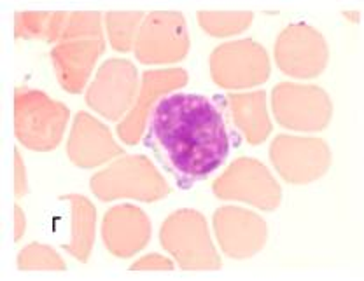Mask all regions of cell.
<instances>
[{"mask_svg": "<svg viewBox=\"0 0 364 281\" xmlns=\"http://www.w3.org/2000/svg\"><path fill=\"white\" fill-rule=\"evenodd\" d=\"M149 140L181 187L207 178L230 154L225 117L207 97L195 93H172L158 101Z\"/></svg>", "mask_w": 364, "mask_h": 281, "instance_id": "6da1fadb", "label": "cell"}, {"mask_svg": "<svg viewBox=\"0 0 364 281\" xmlns=\"http://www.w3.org/2000/svg\"><path fill=\"white\" fill-rule=\"evenodd\" d=\"M14 135L25 149L51 152L65 136L70 110L44 91L28 86L14 89Z\"/></svg>", "mask_w": 364, "mask_h": 281, "instance_id": "7a4b0ae2", "label": "cell"}, {"mask_svg": "<svg viewBox=\"0 0 364 281\" xmlns=\"http://www.w3.org/2000/svg\"><path fill=\"white\" fill-rule=\"evenodd\" d=\"M90 189L105 203L116 199L154 203L172 192V187L154 162L142 154L116 159L112 165L91 177Z\"/></svg>", "mask_w": 364, "mask_h": 281, "instance_id": "3957f363", "label": "cell"}, {"mask_svg": "<svg viewBox=\"0 0 364 281\" xmlns=\"http://www.w3.org/2000/svg\"><path fill=\"white\" fill-rule=\"evenodd\" d=\"M159 243L184 271H219L223 265L207 219L191 208L173 211L163 220Z\"/></svg>", "mask_w": 364, "mask_h": 281, "instance_id": "277c9868", "label": "cell"}, {"mask_svg": "<svg viewBox=\"0 0 364 281\" xmlns=\"http://www.w3.org/2000/svg\"><path fill=\"white\" fill-rule=\"evenodd\" d=\"M208 70L214 84L223 89H252L270 79L272 62L267 49L256 40H231L210 53Z\"/></svg>", "mask_w": 364, "mask_h": 281, "instance_id": "5b68a950", "label": "cell"}, {"mask_svg": "<svg viewBox=\"0 0 364 281\" xmlns=\"http://www.w3.org/2000/svg\"><path fill=\"white\" fill-rule=\"evenodd\" d=\"M191 39L188 21L179 11L146 14L135 39L134 55L142 65H172L188 56Z\"/></svg>", "mask_w": 364, "mask_h": 281, "instance_id": "8992f818", "label": "cell"}, {"mask_svg": "<svg viewBox=\"0 0 364 281\" xmlns=\"http://www.w3.org/2000/svg\"><path fill=\"white\" fill-rule=\"evenodd\" d=\"M272 114L282 128L293 131H322L333 117V101L316 84L280 82L272 89Z\"/></svg>", "mask_w": 364, "mask_h": 281, "instance_id": "52a82bcc", "label": "cell"}, {"mask_svg": "<svg viewBox=\"0 0 364 281\" xmlns=\"http://www.w3.org/2000/svg\"><path fill=\"white\" fill-rule=\"evenodd\" d=\"M218 199L240 201L263 211H273L282 203V189L270 170L252 158H238L212 184Z\"/></svg>", "mask_w": 364, "mask_h": 281, "instance_id": "ba28073f", "label": "cell"}, {"mask_svg": "<svg viewBox=\"0 0 364 281\" xmlns=\"http://www.w3.org/2000/svg\"><path fill=\"white\" fill-rule=\"evenodd\" d=\"M139 91L140 75L134 63L127 58H111L98 67L85 98L93 112L119 123L134 107Z\"/></svg>", "mask_w": 364, "mask_h": 281, "instance_id": "9c48e42d", "label": "cell"}, {"mask_svg": "<svg viewBox=\"0 0 364 281\" xmlns=\"http://www.w3.org/2000/svg\"><path fill=\"white\" fill-rule=\"evenodd\" d=\"M273 58L287 77L316 79L328 67L329 48L317 28L306 23H293L277 37Z\"/></svg>", "mask_w": 364, "mask_h": 281, "instance_id": "30bf717a", "label": "cell"}, {"mask_svg": "<svg viewBox=\"0 0 364 281\" xmlns=\"http://www.w3.org/2000/svg\"><path fill=\"white\" fill-rule=\"evenodd\" d=\"M270 161L287 184H312L328 173L331 150L321 138L277 135L270 145Z\"/></svg>", "mask_w": 364, "mask_h": 281, "instance_id": "8fae6325", "label": "cell"}, {"mask_svg": "<svg viewBox=\"0 0 364 281\" xmlns=\"http://www.w3.org/2000/svg\"><path fill=\"white\" fill-rule=\"evenodd\" d=\"M189 81L184 68H158L146 70L140 77V91L134 107L117 123L116 133L121 142L127 145H136L142 140L144 133L149 126L151 116L156 109V101L161 97L182 89Z\"/></svg>", "mask_w": 364, "mask_h": 281, "instance_id": "7c38bea8", "label": "cell"}, {"mask_svg": "<svg viewBox=\"0 0 364 281\" xmlns=\"http://www.w3.org/2000/svg\"><path fill=\"white\" fill-rule=\"evenodd\" d=\"M212 226L219 248L230 259H250L259 253L268 241L267 222L245 208H218Z\"/></svg>", "mask_w": 364, "mask_h": 281, "instance_id": "4fadbf2b", "label": "cell"}, {"mask_svg": "<svg viewBox=\"0 0 364 281\" xmlns=\"http://www.w3.org/2000/svg\"><path fill=\"white\" fill-rule=\"evenodd\" d=\"M124 154V149L114 140L109 126L90 112L75 114L67 140V158L77 168L91 170Z\"/></svg>", "mask_w": 364, "mask_h": 281, "instance_id": "5bb4252c", "label": "cell"}, {"mask_svg": "<svg viewBox=\"0 0 364 281\" xmlns=\"http://www.w3.org/2000/svg\"><path fill=\"white\" fill-rule=\"evenodd\" d=\"M151 220L134 204H117L105 211L102 220V241L109 253L130 259L151 241Z\"/></svg>", "mask_w": 364, "mask_h": 281, "instance_id": "9a60e30c", "label": "cell"}, {"mask_svg": "<svg viewBox=\"0 0 364 281\" xmlns=\"http://www.w3.org/2000/svg\"><path fill=\"white\" fill-rule=\"evenodd\" d=\"M104 53L105 39L67 40L53 45L49 56L62 89L70 94L82 93Z\"/></svg>", "mask_w": 364, "mask_h": 281, "instance_id": "2e32d148", "label": "cell"}, {"mask_svg": "<svg viewBox=\"0 0 364 281\" xmlns=\"http://www.w3.org/2000/svg\"><path fill=\"white\" fill-rule=\"evenodd\" d=\"M231 119L249 145H261L272 135L273 124L268 114L267 91L231 93L226 98Z\"/></svg>", "mask_w": 364, "mask_h": 281, "instance_id": "e0dca14e", "label": "cell"}, {"mask_svg": "<svg viewBox=\"0 0 364 281\" xmlns=\"http://www.w3.org/2000/svg\"><path fill=\"white\" fill-rule=\"evenodd\" d=\"M60 201L68 203L70 210V238L62 248L75 260L88 262L97 238V208L88 197L81 194L60 196Z\"/></svg>", "mask_w": 364, "mask_h": 281, "instance_id": "ac0fdd59", "label": "cell"}, {"mask_svg": "<svg viewBox=\"0 0 364 281\" xmlns=\"http://www.w3.org/2000/svg\"><path fill=\"white\" fill-rule=\"evenodd\" d=\"M105 26L98 11H51L46 43L60 44L67 40L105 39Z\"/></svg>", "mask_w": 364, "mask_h": 281, "instance_id": "d6986e66", "label": "cell"}, {"mask_svg": "<svg viewBox=\"0 0 364 281\" xmlns=\"http://www.w3.org/2000/svg\"><path fill=\"white\" fill-rule=\"evenodd\" d=\"M146 14L142 11H109L105 13L104 26L109 44L117 53H130L135 48L136 33Z\"/></svg>", "mask_w": 364, "mask_h": 281, "instance_id": "ffe728a7", "label": "cell"}, {"mask_svg": "<svg viewBox=\"0 0 364 281\" xmlns=\"http://www.w3.org/2000/svg\"><path fill=\"white\" fill-rule=\"evenodd\" d=\"M200 28L215 39L240 35L254 21L252 11H200L196 14Z\"/></svg>", "mask_w": 364, "mask_h": 281, "instance_id": "44dd1931", "label": "cell"}, {"mask_svg": "<svg viewBox=\"0 0 364 281\" xmlns=\"http://www.w3.org/2000/svg\"><path fill=\"white\" fill-rule=\"evenodd\" d=\"M18 269L20 271H65V260L56 253L51 246L41 243H30L23 246L18 255Z\"/></svg>", "mask_w": 364, "mask_h": 281, "instance_id": "7402d4cb", "label": "cell"}, {"mask_svg": "<svg viewBox=\"0 0 364 281\" xmlns=\"http://www.w3.org/2000/svg\"><path fill=\"white\" fill-rule=\"evenodd\" d=\"M51 11H20L14 14V37L18 40H46Z\"/></svg>", "mask_w": 364, "mask_h": 281, "instance_id": "603a6c76", "label": "cell"}, {"mask_svg": "<svg viewBox=\"0 0 364 281\" xmlns=\"http://www.w3.org/2000/svg\"><path fill=\"white\" fill-rule=\"evenodd\" d=\"M173 260L159 253H149L140 257L132 264V271H173Z\"/></svg>", "mask_w": 364, "mask_h": 281, "instance_id": "cb8c5ba5", "label": "cell"}, {"mask_svg": "<svg viewBox=\"0 0 364 281\" xmlns=\"http://www.w3.org/2000/svg\"><path fill=\"white\" fill-rule=\"evenodd\" d=\"M28 192V175H26L25 162H23L20 150L14 149V194L16 197H25Z\"/></svg>", "mask_w": 364, "mask_h": 281, "instance_id": "d4e9b609", "label": "cell"}, {"mask_svg": "<svg viewBox=\"0 0 364 281\" xmlns=\"http://www.w3.org/2000/svg\"><path fill=\"white\" fill-rule=\"evenodd\" d=\"M26 216L23 214L20 204H14V241H20L25 236Z\"/></svg>", "mask_w": 364, "mask_h": 281, "instance_id": "484cf974", "label": "cell"}]
</instances>
